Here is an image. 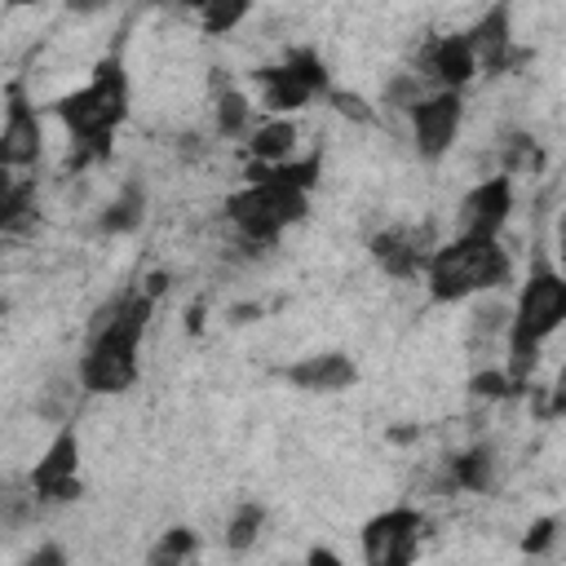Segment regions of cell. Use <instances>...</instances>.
<instances>
[{"instance_id":"obj_1","label":"cell","mask_w":566,"mask_h":566,"mask_svg":"<svg viewBox=\"0 0 566 566\" xmlns=\"http://www.w3.org/2000/svg\"><path fill=\"white\" fill-rule=\"evenodd\" d=\"M155 310V292L137 287V292H119L115 301H106L88 327V345L75 363V380L84 394L111 398V394H128L142 376V336Z\"/></svg>"},{"instance_id":"obj_2","label":"cell","mask_w":566,"mask_h":566,"mask_svg":"<svg viewBox=\"0 0 566 566\" xmlns=\"http://www.w3.org/2000/svg\"><path fill=\"white\" fill-rule=\"evenodd\" d=\"M53 115L71 133V146H75L80 164L84 159H102L111 150L115 128L128 119V71H124V57L119 53L97 57L93 75L80 88L62 93L53 102Z\"/></svg>"},{"instance_id":"obj_3","label":"cell","mask_w":566,"mask_h":566,"mask_svg":"<svg viewBox=\"0 0 566 566\" xmlns=\"http://www.w3.org/2000/svg\"><path fill=\"white\" fill-rule=\"evenodd\" d=\"M513 265L500 239L482 234H451L447 243H433L424 261V287L438 305H469L478 296H491L509 283Z\"/></svg>"},{"instance_id":"obj_4","label":"cell","mask_w":566,"mask_h":566,"mask_svg":"<svg viewBox=\"0 0 566 566\" xmlns=\"http://www.w3.org/2000/svg\"><path fill=\"white\" fill-rule=\"evenodd\" d=\"M566 323V270L535 261L531 274L522 279L513 305H509V376L513 385L526 380V371L539 358V345Z\"/></svg>"},{"instance_id":"obj_5","label":"cell","mask_w":566,"mask_h":566,"mask_svg":"<svg viewBox=\"0 0 566 566\" xmlns=\"http://www.w3.org/2000/svg\"><path fill=\"white\" fill-rule=\"evenodd\" d=\"M305 212H310V186L287 181L261 164L252 168V181L226 199V221L248 243H274L283 230L305 221Z\"/></svg>"},{"instance_id":"obj_6","label":"cell","mask_w":566,"mask_h":566,"mask_svg":"<svg viewBox=\"0 0 566 566\" xmlns=\"http://www.w3.org/2000/svg\"><path fill=\"white\" fill-rule=\"evenodd\" d=\"M252 80H256V88H261V106H265L270 115L301 111V106L314 102L318 93H332L327 71H323V62H318L310 49H292V53H283V62H274V66H256Z\"/></svg>"},{"instance_id":"obj_7","label":"cell","mask_w":566,"mask_h":566,"mask_svg":"<svg viewBox=\"0 0 566 566\" xmlns=\"http://www.w3.org/2000/svg\"><path fill=\"white\" fill-rule=\"evenodd\" d=\"M424 531H429V517L411 504H394L376 517L363 522V562L367 566H402V562H416L420 544H424Z\"/></svg>"},{"instance_id":"obj_8","label":"cell","mask_w":566,"mask_h":566,"mask_svg":"<svg viewBox=\"0 0 566 566\" xmlns=\"http://www.w3.org/2000/svg\"><path fill=\"white\" fill-rule=\"evenodd\" d=\"M407 124H411V146L424 164H438L442 155H451L460 124H464V97L460 88H429L424 97H416L407 106Z\"/></svg>"},{"instance_id":"obj_9","label":"cell","mask_w":566,"mask_h":566,"mask_svg":"<svg viewBox=\"0 0 566 566\" xmlns=\"http://www.w3.org/2000/svg\"><path fill=\"white\" fill-rule=\"evenodd\" d=\"M27 491L35 504H71L80 500V433L71 424H62L53 433V442L44 447V455L31 464L27 473Z\"/></svg>"},{"instance_id":"obj_10","label":"cell","mask_w":566,"mask_h":566,"mask_svg":"<svg viewBox=\"0 0 566 566\" xmlns=\"http://www.w3.org/2000/svg\"><path fill=\"white\" fill-rule=\"evenodd\" d=\"M44 155V128L40 115L27 97V88L13 80L4 88V128H0V168L4 172H22L31 164H40Z\"/></svg>"},{"instance_id":"obj_11","label":"cell","mask_w":566,"mask_h":566,"mask_svg":"<svg viewBox=\"0 0 566 566\" xmlns=\"http://www.w3.org/2000/svg\"><path fill=\"white\" fill-rule=\"evenodd\" d=\"M513 217V177L509 172H491L478 186H469L455 203V234H482V239H500V230Z\"/></svg>"},{"instance_id":"obj_12","label":"cell","mask_w":566,"mask_h":566,"mask_svg":"<svg viewBox=\"0 0 566 566\" xmlns=\"http://www.w3.org/2000/svg\"><path fill=\"white\" fill-rule=\"evenodd\" d=\"M279 376L301 394H345L358 385V363L340 349H323V354H305L279 367Z\"/></svg>"},{"instance_id":"obj_13","label":"cell","mask_w":566,"mask_h":566,"mask_svg":"<svg viewBox=\"0 0 566 566\" xmlns=\"http://www.w3.org/2000/svg\"><path fill=\"white\" fill-rule=\"evenodd\" d=\"M367 252H371V261H376L389 279H416V274H424V261H429L433 243H429L424 230L389 226V230H376V234H371Z\"/></svg>"},{"instance_id":"obj_14","label":"cell","mask_w":566,"mask_h":566,"mask_svg":"<svg viewBox=\"0 0 566 566\" xmlns=\"http://www.w3.org/2000/svg\"><path fill=\"white\" fill-rule=\"evenodd\" d=\"M420 66H424L420 75H424V80H433V88H464V84L482 71V62H478V53H473V44H469V35H464V31L429 40V49H424Z\"/></svg>"},{"instance_id":"obj_15","label":"cell","mask_w":566,"mask_h":566,"mask_svg":"<svg viewBox=\"0 0 566 566\" xmlns=\"http://www.w3.org/2000/svg\"><path fill=\"white\" fill-rule=\"evenodd\" d=\"M464 35H469V44H473V53H478L482 71H500V66L509 62L513 35H509V9H504V4L486 9V13H482Z\"/></svg>"},{"instance_id":"obj_16","label":"cell","mask_w":566,"mask_h":566,"mask_svg":"<svg viewBox=\"0 0 566 566\" xmlns=\"http://www.w3.org/2000/svg\"><path fill=\"white\" fill-rule=\"evenodd\" d=\"M296 137H301V133H296L292 119L270 115V119L252 124V133H248V155H252V164H283V159L296 155Z\"/></svg>"},{"instance_id":"obj_17","label":"cell","mask_w":566,"mask_h":566,"mask_svg":"<svg viewBox=\"0 0 566 566\" xmlns=\"http://www.w3.org/2000/svg\"><path fill=\"white\" fill-rule=\"evenodd\" d=\"M31 221H35V186L22 181L18 172H4V181H0V230L18 234Z\"/></svg>"},{"instance_id":"obj_18","label":"cell","mask_w":566,"mask_h":566,"mask_svg":"<svg viewBox=\"0 0 566 566\" xmlns=\"http://www.w3.org/2000/svg\"><path fill=\"white\" fill-rule=\"evenodd\" d=\"M495 473V451L491 447H469L451 460V486L460 491H486Z\"/></svg>"},{"instance_id":"obj_19","label":"cell","mask_w":566,"mask_h":566,"mask_svg":"<svg viewBox=\"0 0 566 566\" xmlns=\"http://www.w3.org/2000/svg\"><path fill=\"white\" fill-rule=\"evenodd\" d=\"M212 115H217L221 137H248L252 133V102L243 88H221L212 102Z\"/></svg>"},{"instance_id":"obj_20","label":"cell","mask_w":566,"mask_h":566,"mask_svg":"<svg viewBox=\"0 0 566 566\" xmlns=\"http://www.w3.org/2000/svg\"><path fill=\"white\" fill-rule=\"evenodd\" d=\"M142 212H146V190H142V186H124V190H119V199L102 208V217H97V230H106V234L133 230V226L142 221Z\"/></svg>"},{"instance_id":"obj_21","label":"cell","mask_w":566,"mask_h":566,"mask_svg":"<svg viewBox=\"0 0 566 566\" xmlns=\"http://www.w3.org/2000/svg\"><path fill=\"white\" fill-rule=\"evenodd\" d=\"M252 13V0H199V27L208 35H230Z\"/></svg>"},{"instance_id":"obj_22","label":"cell","mask_w":566,"mask_h":566,"mask_svg":"<svg viewBox=\"0 0 566 566\" xmlns=\"http://www.w3.org/2000/svg\"><path fill=\"white\" fill-rule=\"evenodd\" d=\"M261 526H265V509H261V504H239L234 517H230V526H226V548H230V553L252 548L256 535H261Z\"/></svg>"},{"instance_id":"obj_23","label":"cell","mask_w":566,"mask_h":566,"mask_svg":"<svg viewBox=\"0 0 566 566\" xmlns=\"http://www.w3.org/2000/svg\"><path fill=\"white\" fill-rule=\"evenodd\" d=\"M195 548H199V539H195V531H186V526H172V531H164L159 535V544L146 553L155 566H164V562H181V557H195Z\"/></svg>"},{"instance_id":"obj_24","label":"cell","mask_w":566,"mask_h":566,"mask_svg":"<svg viewBox=\"0 0 566 566\" xmlns=\"http://www.w3.org/2000/svg\"><path fill=\"white\" fill-rule=\"evenodd\" d=\"M509 385H513L509 371H478L473 376V394H482V398H500V394H509Z\"/></svg>"},{"instance_id":"obj_25","label":"cell","mask_w":566,"mask_h":566,"mask_svg":"<svg viewBox=\"0 0 566 566\" xmlns=\"http://www.w3.org/2000/svg\"><path fill=\"white\" fill-rule=\"evenodd\" d=\"M548 416H566V363H562V371L553 376V385H548V407H544Z\"/></svg>"},{"instance_id":"obj_26","label":"cell","mask_w":566,"mask_h":566,"mask_svg":"<svg viewBox=\"0 0 566 566\" xmlns=\"http://www.w3.org/2000/svg\"><path fill=\"white\" fill-rule=\"evenodd\" d=\"M548 539H553V522L544 517V522H535V526H531V535H526V544H522V548H526V553H539Z\"/></svg>"},{"instance_id":"obj_27","label":"cell","mask_w":566,"mask_h":566,"mask_svg":"<svg viewBox=\"0 0 566 566\" xmlns=\"http://www.w3.org/2000/svg\"><path fill=\"white\" fill-rule=\"evenodd\" d=\"M106 4H115V0H66L71 13H97V9H106Z\"/></svg>"},{"instance_id":"obj_28","label":"cell","mask_w":566,"mask_h":566,"mask_svg":"<svg viewBox=\"0 0 566 566\" xmlns=\"http://www.w3.org/2000/svg\"><path fill=\"white\" fill-rule=\"evenodd\" d=\"M27 4H40V0H9V9H27Z\"/></svg>"}]
</instances>
